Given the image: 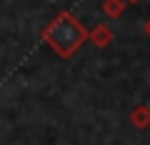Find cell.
<instances>
[{"label": "cell", "mask_w": 150, "mask_h": 145, "mask_svg": "<svg viewBox=\"0 0 150 145\" xmlns=\"http://www.w3.org/2000/svg\"><path fill=\"white\" fill-rule=\"evenodd\" d=\"M40 38L58 58L68 60L88 43V28L70 10H63L40 30Z\"/></svg>", "instance_id": "cell-1"}, {"label": "cell", "mask_w": 150, "mask_h": 145, "mask_svg": "<svg viewBox=\"0 0 150 145\" xmlns=\"http://www.w3.org/2000/svg\"><path fill=\"white\" fill-rule=\"evenodd\" d=\"M112 40H115V33H112V28L105 25V23H100V25H95L93 30H88V43H93L95 48H108Z\"/></svg>", "instance_id": "cell-2"}, {"label": "cell", "mask_w": 150, "mask_h": 145, "mask_svg": "<svg viewBox=\"0 0 150 145\" xmlns=\"http://www.w3.org/2000/svg\"><path fill=\"white\" fill-rule=\"evenodd\" d=\"M130 125L138 130H148L150 128V105H135L130 110Z\"/></svg>", "instance_id": "cell-3"}, {"label": "cell", "mask_w": 150, "mask_h": 145, "mask_svg": "<svg viewBox=\"0 0 150 145\" xmlns=\"http://www.w3.org/2000/svg\"><path fill=\"white\" fill-rule=\"evenodd\" d=\"M125 8H128L125 0H103V13H105V18H110V20H118L125 13Z\"/></svg>", "instance_id": "cell-4"}, {"label": "cell", "mask_w": 150, "mask_h": 145, "mask_svg": "<svg viewBox=\"0 0 150 145\" xmlns=\"http://www.w3.org/2000/svg\"><path fill=\"white\" fill-rule=\"evenodd\" d=\"M143 30H145V35H148V38H150V15H148V20L143 23Z\"/></svg>", "instance_id": "cell-5"}, {"label": "cell", "mask_w": 150, "mask_h": 145, "mask_svg": "<svg viewBox=\"0 0 150 145\" xmlns=\"http://www.w3.org/2000/svg\"><path fill=\"white\" fill-rule=\"evenodd\" d=\"M125 3H128V5H135V3H140V0H125Z\"/></svg>", "instance_id": "cell-6"}]
</instances>
